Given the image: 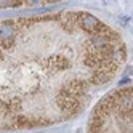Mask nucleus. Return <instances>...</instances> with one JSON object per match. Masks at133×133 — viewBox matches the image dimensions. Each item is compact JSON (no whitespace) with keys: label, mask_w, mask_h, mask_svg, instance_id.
Wrapping results in <instances>:
<instances>
[{"label":"nucleus","mask_w":133,"mask_h":133,"mask_svg":"<svg viewBox=\"0 0 133 133\" xmlns=\"http://www.w3.org/2000/svg\"><path fill=\"white\" fill-rule=\"evenodd\" d=\"M83 13L6 19L0 23V131L50 125L48 106L71 117L83 106L90 87L111 75L75 71V59L122 58L120 35L104 24L83 40L64 42L82 29Z\"/></svg>","instance_id":"nucleus-1"}]
</instances>
